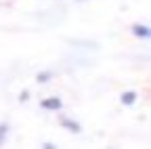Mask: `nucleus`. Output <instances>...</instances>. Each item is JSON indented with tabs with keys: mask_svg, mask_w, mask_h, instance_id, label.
<instances>
[]
</instances>
